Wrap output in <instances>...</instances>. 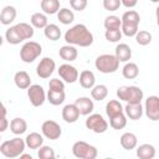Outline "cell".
<instances>
[{
  "mask_svg": "<svg viewBox=\"0 0 159 159\" xmlns=\"http://www.w3.org/2000/svg\"><path fill=\"white\" fill-rule=\"evenodd\" d=\"M137 157L140 159H153L155 157V148L149 143L140 144L137 147Z\"/></svg>",
  "mask_w": 159,
  "mask_h": 159,
  "instance_id": "484cf974",
  "label": "cell"
},
{
  "mask_svg": "<svg viewBox=\"0 0 159 159\" xmlns=\"http://www.w3.org/2000/svg\"><path fill=\"white\" fill-rule=\"evenodd\" d=\"M119 143L122 145L123 149L125 150H132V149H135L137 145H138V138L134 133L132 132H125L120 135V139H119Z\"/></svg>",
  "mask_w": 159,
  "mask_h": 159,
  "instance_id": "d6986e66",
  "label": "cell"
},
{
  "mask_svg": "<svg viewBox=\"0 0 159 159\" xmlns=\"http://www.w3.org/2000/svg\"><path fill=\"white\" fill-rule=\"evenodd\" d=\"M152 2H155V4H159V0H150Z\"/></svg>",
  "mask_w": 159,
  "mask_h": 159,
  "instance_id": "c3c4849f",
  "label": "cell"
},
{
  "mask_svg": "<svg viewBox=\"0 0 159 159\" xmlns=\"http://www.w3.org/2000/svg\"><path fill=\"white\" fill-rule=\"evenodd\" d=\"M109 125L116 130L123 129L127 125V116H125V113H120L118 116H114V117L109 118Z\"/></svg>",
  "mask_w": 159,
  "mask_h": 159,
  "instance_id": "e575fe53",
  "label": "cell"
},
{
  "mask_svg": "<svg viewBox=\"0 0 159 159\" xmlns=\"http://www.w3.org/2000/svg\"><path fill=\"white\" fill-rule=\"evenodd\" d=\"M81 113L77 108V106L75 103H71V104H66L63 108H62V119L66 122V123H76L80 118Z\"/></svg>",
  "mask_w": 159,
  "mask_h": 159,
  "instance_id": "5bb4252c",
  "label": "cell"
},
{
  "mask_svg": "<svg viewBox=\"0 0 159 159\" xmlns=\"http://www.w3.org/2000/svg\"><path fill=\"white\" fill-rule=\"evenodd\" d=\"M94 66L102 73H113L119 67V60L116 57V55L103 53L96 58Z\"/></svg>",
  "mask_w": 159,
  "mask_h": 159,
  "instance_id": "5b68a950",
  "label": "cell"
},
{
  "mask_svg": "<svg viewBox=\"0 0 159 159\" xmlns=\"http://www.w3.org/2000/svg\"><path fill=\"white\" fill-rule=\"evenodd\" d=\"M41 132L43 134V137H46L50 140H56L62 135V128L61 125L52 120V119H47L42 123L41 125Z\"/></svg>",
  "mask_w": 159,
  "mask_h": 159,
  "instance_id": "30bf717a",
  "label": "cell"
},
{
  "mask_svg": "<svg viewBox=\"0 0 159 159\" xmlns=\"http://www.w3.org/2000/svg\"><path fill=\"white\" fill-rule=\"evenodd\" d=\"M122 5V1L120 0H103V7L104 10L107 11H117Z\"/></svg>",
  "mask_w": 159,
  "mask_h": 159,
  "instance_id": "60d3db41",
  "label": "cell"
},
{
  "mask_svg": "<svg viewBox=\"0 0 159 159\" xmlns=\"http://www.w3.org/2000/svg\"><path fill=\"white\" fill-rule=\"evenodd\" d=\"M108 96V88L106 84H94L93 88H91V97L94 101H103Z\"/></svg>",
  "mask_w": 159,
  "mask_h": 159,
  "instance_id": "d6a6232c",
  "label": "cell"
},
{
  "mask_svg": "<svg viewBox=\"0 0 159 159\" xmlns=\"http://www.w3.org/2000/svg\"><path fill=\"white\" fill-rule=\"evenodd\" d=\"M43 34L45 37L51 40V41H57L61 39V29L56 25V24H48L45 29H43Z\"/></svg>",
  "mask_w": 159,
  "mask_h": 159,
  "instance_id": "1f68e13d",
  "label": "cell"
},
{
  "mask_svg": "<svg viewBox=\"0 0 159 159\" xmlns=\"http://www.w3.org/2000/svg\"><path fill=\"white\" fill-rule=\"evenodd\" d=\"M122 32L123 35L128 36V37H133L137 35L138 26L140 22V16L135 10H128L122 15Z\"/></svg>",
  "mask_w": 159,
  "mask_h": 159,
  "instance_id": "3957f363",
  "label": "cell"
},
{
  "mask_svg": "<svg viewBox=\"0 0 159 159\" xmlns=\"http://www.w3.org/2000/svg\"><path fill=\"white\" fill-rule=\"evenodd\" d=\"M157 25L159 26V19H157Z\"/></svg>",
  "mask_w": 159,
  "mask_h": 159,
  "instance_id": "681fc988",
  "label": "cell"
},
{
  "mask_svg": "<svg viewBox=\"0 0 159 159\" xmlns=\"http://www.w3.org/2000/svg\"><path fill=\"white\" fill-rule=\"evenodd\" d=\"M27 97L34 107H41L47 99V93L40 84H31L27 88Z\"/></svg>",
  "mask_w": 159,
  "mask_h": 159,
  "instance_id": "9c48e42d",
  "label": "cell"
},
{
  "mask_svg": "<svg viewBox=\"0 0 159 159\" xmlns=\"http://www.w3.org/2000/svg\"><path fill=\"white\" fill-rule=\"evenodd\" d=\"M10 130L15 135H21L27 130V122L24 118L16 117L10 122Z\"/></svg>",
  "mask_w": 159,
  "mask_h": 159,
  "instance_id": "d4e9b609",
  "label": "cell"
},
{
  "mask_svg": "<svg viewBox=\"0 0 159 159\" xmlns=\"http://www.w3.org/2000/svg\"><path fill=\"white\" fill-rule=\"evenodd\" d=\"M70 5L75 11H83L88 5V0H70Z\"/></svg>",
  "mask_w": 159,
  "mask_h": 159,
  "instance_id": "b9f144b4",
  "label": "cell"
},
{
  "mask_svg": "<svg viewBox=\"0 0 159 159\" xmlns=\"http://www.w3.org/2000/svg\"><path fill=\"white\" fill-rule=\"evenodd\" d=\"M155 15H157V19H159V5H158V7L155 9Z\"/></svg>",
  "mask_w": 159,
  "mask_h": 159,
  "instance_id": "7dc6e473",
  "label": "cell"
},
{
  "mask_svg": "<svg viewBox=\"0 0 159 159\" xmlns=\"http://www.w3.org/2000/svg\"><path fill=\"white\" fill-rule=\"evenodd\" d=\"M30 22L35 29H45L48 25V20L45 12H34L30 17Z\"/></svg>",
  "mask_w": 159,
  "mask_h": 159,
  "instance_id": "f546056e",
  "label": "cell"
},
{
  "mask_svg": "<svg viewBox=\"0 0 159 159\" xmlns=\"http://www.w3.org/2000/svg\"><path fill=\"white\" fill-rule=\"evenodd\" d=\"M37 157L40 159H53L56 154H55V150L50 145H41L37 150Z\"/></svg>",
  "mask_w": 159,
  "mask_h": 159,
  "instance_id": "ab89813d",
  "label": "cell"
},
{
  "mask_svg": "<svg viewBox=\"0 0 159 159\" xmlns=\"http://www.w3.org/2000/svg\"><path fill=\"white\" fill-rule=\"evenodd\" d=\"M120 1H122V5L128 9H132L138 4V0H120Z\"/></svg>",
  "mask_w": 159,
  "mask_h": 159,
  "instance_id": "f6af8a7d",
  "label": "cell"
},
{
  "mask_svg": "<svg viewBox=\"0 0 159 159\" xmlns=\"http://www.w3.org/2000/svg\"><path fill=\"white\" fill-rule=\"evenodd\" d=\"M144 111H145V116L150 120H153V122L159 120V97L158 96H149L145 99Z\"/></svg>",
  "mask_w": 159,
  "mask_h": 159,
  "instance_id": "4fadbf2b",
  "label": "cell"
},
{
  "mask_svg": "<svg viewBox=\"0 0 159 159\" xmlns=\"http://www.w3.org/2000/svg\"><path fill=\"white\" fill-rule=\"evenodd\" d=\"M14 82L17 88L27 89L31 86V77L26 71H17L14 76Z\"/></svg>",
  "mask_w": 159,
  "mask_h": 159,
  "instance_id": "44dd1931",
  "label": "cell"
},
{
  "mask_svg": "<svg viewBox=\"0 0 159 159\" xmlns=\"http://www.w3.org/2000/svg\"><path fill=\"white\" fill-rule=\"evenodd\" d=\"M7 125H10V124H9L7 118H6V108H5V106L2 104V119H1V128H0V132H5V130L7 129Z\"/></svg>",
  "mask_w": 159,
  "mask_h": 159,
  "instance_id": "ee69618b",
  "label": "cell"
},
{
  "mask_svg": "<svg viewBox=\"0 0 159 159\" xmlns=\"http://www.w3.org/2000/svg\"><path fill=\"white\" fill-rule=\"evenodd\" d=\"M135 37V41L138 45L140 46H147L152 42V34L147 30H140L137 32V35L134 36Z\"/></svg>",
  "mask_w": 159,
  "mask_h": 159,
  "instance_id": "74e56055",
  "label": "cell"
},
{
  "mask_svg": "<svg viewBox=\"0 0 159 159\" xmlns=\"http://www.w3.org/2000/svg\"><path fill=\"white\" fill-rule=\"evenodd\" d=\"M15 29L17 31V34L20 35V37L22 40H31L34 37L35 34V27L27 22H19L15 25Z\"/></svg>",
  "mask_w": 159,
  "mask_h": 159,
  "instance_id": "7402d4cb",
  "label": "cell"
},
{
  "mask_svg": "<svg viewBox=\"0 0 159 159\" xmlns=\"http://www.w3.org/2000/svg\"><path fill=\"white\" fill-rule=\"evenodd\" d=\"M16 15H17V11L15 9V6L12 5H6L2 7L1 12H0V22L2 25H10L11 22L15 21L16 19Z\"/></svg>",
  "mask_w": 159,
  "mask_h": 159,
  "instance_id": "e0dca14e",
  "label": "cell"
},
{
  "mask_svg": "<svg viewBox=\"0 0 159 159\" xmlns=\"http://www.w3.org/2000/svg\"><path fill=\"white\" fill-rule=\"evenodd\" d=\"M57 19L61 24L63 25H70L75 21V14L72 10H70L68 7H62L58 10L57 12Z\"/></svg>",
  "mask_w": 159,
  "mask_h": 159,
  "instance_id": "836d02e7",
  "label": "cell"
},
{
  "mask_svg": "<svg viewBox=\"0 0 159 159\" xmlns=\"http://www.w3.org/2000/svg\"><path fill=\"white\" fill-rule=\"evenodd\" d=\"M117 97L119 101L127 103H140L144 98V93L138 86H122L117 89Z\"/></svg>",
  "mask_w": 159,
  "mask_h": 159,
  "instance_id": "277c9868",
  "label": "cell"
},
{
  "mask_svg": "<svg viewBox=\"0 0 159 159\" xmlns=\"http://www.w3.org/2000/svg\"><path fill=\"white\" fill-rule=\"evenodd\" d=\"M5 40L10 43V45H19L24 40L20 37V35L17 34L15 26H11L9 27L6 31H5Z\"/></svg>",
  "mask_w": 159,
  "mask_h": 159,
  "instance_id": "d590c367",
  "label": "cell"
},
{
  "mask_svg": "<svg viewBox=\"0 0 159 159\" xmlns=\"http://www.w3.org/2000/svg\"><path fill=\"white\" fill-rule=\"evenodd\" d=\"M103 26L106 30L108 29H120L122 27V19H119L116 15H109L104 19Z\"/></svg>",
  "mask_w": 159,
  "mask_h": 159,
  "instance_id": "8d00e7d4",
  "label": "cell"
},
{
  "mask_svg": "<svg viewBox=\"0 0 159 159\" xmlns=\"http://www.w3.org/2000/svg\"><path fill=\"white\" fill-rule=\"evenodd\" d=\"M75 104L77 106L81 116H88L93 112L94 109V103L93 99H91L89 97H78L75 101Z\"/></svg>",
  "mask_w": 159,
  "mask_h": 159,
  "instance_id": "9a60e30c",
  "label": "cell"
},
{
  "mask_svg": "<svg viewBox=\"0 0 159 159\" xmlns=\"http://www.w3.org/2000/svg\"><path fill=\"white\" fill-rule=\"evenodd\" d=\"M63 37L67 43L73 45V46H80V47H88L94 41L93 34L83 24H77L70 27L65 32Z\"/></svg>",
  "mask_w": 159,
  "mask_h": 159,
  "instance_id": "6da1fadb",
  "label": "cell"
},
{
  "mask_svg": "<svg viewBox=\"0 0 159 159\" xmlns=\"http://www.w3.org/2000/svg\"><path fill=\"white\" fill-rule=\"evenodd\" d=\"M116 57L119 62H128L132 58V48L127 43H118L116 46Z\"/></svg>",
  "mask_w": 159,
  "mask_h": 159,
  "instance_id": "cb8c5ba5",
  "label": "cell"
},
{
  "mask_svg": "<svg viewBox=\"0 0 159 159\" xmlns=\"http://www.w3.org/2000/svg\"><path fill=\"white\" fill-rule=\"evenodd\" d=\"M72 154L78 159H96L98 150L96 147L91 145L87 142L77 140L72 145Z\"/></svg>",
  "mask_w": 159,
  "mask_h": 159,
  "instance_id": "8992f818",
  "label": "cell"
},
{
  "mask_svg": "<svg viewBox=\"0 0 159 159\" xmlns=\"http://www.w3.org/2000/svg\"><path fill=\"white\" fill-rule=\"evenodd\" d=\"M26 148V142L25 139L20 137H15L12 139L5 140L0 144V153L9 159H14L20 157Z\"/></svg>",
  "mask_w": 159,
  "mask_h": 159,
  "instance_id": "7a4b0ae2",
  "label": "cell"
},
{
  "mask_svg": "<svg viewBox=\"0 0 159 159\" xmlns=\"http://www.w3.org/2000/svg\"><path fill=\"white\" fill-rule=\"evenodd\" d=\"M143 106L142 103H127V106L124 107V113L127 116V118L132 119V120H138L142 118L143 116Z\"/></svg>",
  "mask_w": 159,
  "mask_h": 159,
  "instance_id": "2e32d148",
  "label": "cell"
},
{
  "mask_svg": "<svg viewBox=\"0 0 159 159\" xmlns=\"http://www.w3.org/2000/svg\"><path fill=\"white\" fill-rule=\"evenodd\" d=\"M122 75L127 80H134L139 75V67L134 62H125V65L122 68Z\"/></svg>",
  "mask_w": 159,
  "mask_h": 159,
  "instance_id": "83f0119b",
  "label": "cell"
},
{
  "mask_svg": "<svg viewBox=\"0 0 159 159\" xmlns=\"http://www.w3.org/2000/svg\"><path fill=\"white\" fill-rule=\"evenodd\" d=\"M66 94H65V89L63 91H58V89H48L47 92V101L52 104V106H60L65 102Z\"/></svg>",
  "mask_w": 159,
  "mask_h": 159,
  "instance_id": "f1b7e54d",
  "label": "cell"
},
{
  "mask_svg": "<svg viewBox=\"0 0 159 159\" xmlns=\"http://www.w3.org/2000/svg\"><path fill=\"white\" fill-rule=\"evenodd\" d=\"M41 10L46 15L57 14L60 10V0H41Z\"/></svg>",
  "mask_w": 159,
  "mask_h": 159,
  "instance_id": "4dcf8cb0",
  "label": "cell"
},
{
  "mask_svg": "<svg viewBox=\"0 0 159 159\" xmlns=\"http://www.w3.org/2000/svg\"><path fill=\"white\" fill-rule=\"evenodd\" d=\"M20 158H26V159H32V157H31L30 154H24V153H22V154L20 155Z\"/></svg>",
  "mask_w": 159,
  "mask_h": 159,
  "instance_id": "bcb514c9",
  "label": "cell"
},
{
  "mask_svg": "<svg viewBox=\"0 0 159 159\" xmlns=\"http://www.w3.org/2000/svg\"><path fill=\"white\" fill-rule=\"evenodd\" d=\"M56 70V62L51 57H43L40 60L37 67H36V75L40 78H48L53 71Z\"/></svg>",
  "mask_w": 159,
  "mask_h": 159,
  "instance_id": "8fae6325",
  "label": "cell"
},
{
  "mask_svg": "<svg viewBox=\"0 0 159 159\" xmlns=\"http://www.w3.org/2000/svg\"><path fill=\"white\" fill-rule=\"evenodd\" d=\"M42 53V47L36 41H27L22 45L20 50V58L25 63L34 62L40 55Z\"/></svg>",
  "mask_w": 159,
  "mask_h": 159,
  "instance_id": "52a82bcc",
  "label": "cell"
},
{
  "mask_svg": "<svg viewBox=\"0 0 159 159\" xmlns=\"http://www.w3.org/2000/svg\"><path fill=\"white\" fill-rule=\"evenodd\" d=\"M122 30L120 29H108L104 31V37L108 42H118L122 39Z\"/></svg>",
  "mask_w": 159,
  "mask_h": 159,
  "instance_id": "f35d334b",
  "label": "cell"
},
{
  "mask_svg": "<svg viewBox=\"0 0 159 159\" xmlns=\"http://www.w3.org/2000/svg\"><path fill=\"white\" fill-rule=\"evenodd\" d=\"M26 147L30 149H39L41 145H43V134H40L37 132H31L25 138Z\"/></svg>",
  "mask_w": 159,
  "mask_h": 159,
  "instance_id": "603a6c76",
  "label": "cell"
},
{
  "mask_svg": "<svg viewBox=\"0 0 159 159\" xmlns=\"http://www.w3.org/2000/svg\"><path fill=\"white\" fill-rule=\"evenodd\" d=\"M58 56H60L63 61H66V62H72V61H75V60L77 58L78 51H77L76 46L67 43V45L62 46V47L58 50Z\"/></svg>",
  "mask_w": 159,
  "mask_h": 159,
  "instance_id": "ac0fdd59",
  "label": "cell"
},
{
  "mask_svg": "<svg viewBox=\"0 0 159 159\" xmlns=\"http://www.w3.org/2000/svg\"><path fill=\"white\" fill-rule=\"evenodd\" d=\"M84 125L87 129L97 133V134H102L104 132H107L108 129V122L103 118L102 114L99 113H91L88 114L86 122H84Z\"/></svg>",
  "mask_w": 159,
  "mask_h": 159,
  "instance_id": "ba28073f",
  "label": "cell"
},
{
  "mask_svg": "<svg viewBox=\"0 0 159 159\" xmlns=\"http://www.w3.org/2000/svg\"><path fill=\"white\" fill-rule=\"evenodd\" d=\"M58 72V76L61 80H63L66 83H75L76 81H78V77H80V73H78V70L70 65V63H63L58 67L57 70Z\"/></svg>",
  "mask_w": 159,
  "mask_h": 159,
  "instance_id": "7c38bea8",
  "label": "cell"
},
{
  "mask_svg": "<svg viewBox=\"0 0 159 159\" xmlns=\"http://www.w3.org/2000/svg\"><path fill=\"white\" fill-rule=\"evenodd\" d=\"M78 81H80V84L82 88H86V89H91L93 88V86L96 84V76L92 71L89 70H83L81 73H80V77H78Z\"/></svg>",
  "mask_w": 159,
  "mask_h": 159,
  "instance_id": "ffe728a7",
  "label": "cell"
},
{
  "mask_svg": "<svg viewBox=\"0 0 159 159\" xmlns=\"http://www.w3.org/2000/svg\"><path fill=\"white\" fill-rule=\"evenodd\" d=\"M48 89H58L63 91L65 89V81L60 78H51L48 82Z\"/></svg>",
  "mask_w": 159,
  "mask_h": 159,
  "instance_id": "7bdbcfd3",
  "label": "cell"
},
{
  "mask_svg": "<svg viewBox=\"0 0 159 159\" xmlns=\"http://www.w3.org/2000/svg\"><path fill=\"white\" fill-rule=\"evenodd\" d=\"M120 113H124V108L122 106V103L117 99H111L107 104H106V114L108 116V118H112L114 116H118Z\"/></svg>",
  "mask_w": 159,
  "mask_h": 159,
  "instance_id": "4316f807",
  "label": "cell"
}]
</instances>
